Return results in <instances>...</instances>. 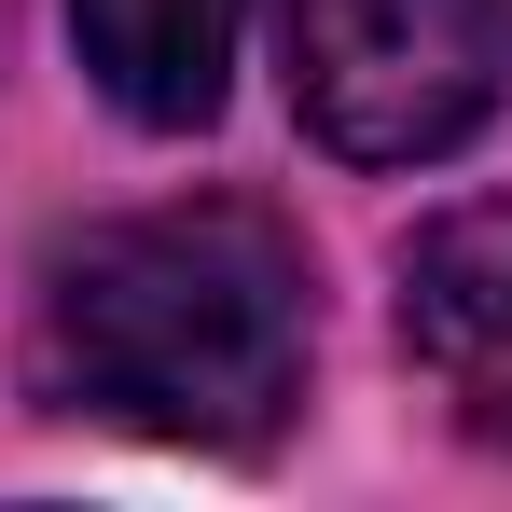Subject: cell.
Wrapping results in <instances>:
<instances>
[{
	"label": "cell",
	"instance_id": "cell-1",
	"mask_svg": "<svg viewBox=\"0 0 512 512\" xmlns=\"http://www.w3.org/2000/svg\"><path fill=\"white\" fill-rule=\"evenodd\" d=\"M305 250L250 194H180L84 222L42 263L28 305V388L84 429H139L180 457H263L305 402Z\"/></svg>",
	"mask_w": 512,
	"mask_h": 512
},
{
	"label": "cell",
	"instance_id": "cell-2",
	"mask_svg": "<svg viewBox=\"0 0 512 512\" xmlns=\"http://www.w3.org/2000/svg\"><path fill=\"white\" fill-rule=\"evenodd\" d=\"M305 139L346 167H443L512 97V0H277Z\"/></svg>",
	"mask_w": 512,
	"mask_h": 512
},
{
	"label": "cell",
	"instance_id": "cell-3",
	"mask_svg": "<svg viewBox=\"0 0 512 512\" xmlns=\"http://www.w3.org/2000/svg\"><path fill=\"white\" fill-rule=\"evenodd\" d=\"M402 360L457 402V429L512 443V194L402 236Z\"/></svg>",
	"mask_w": 512,
	"mask_h": 512
},
{
	"label": "cell",
	"instance_id": "cell-4",
	"mask_svg": "<svg viewBox=\"0 0 512 512\" xmlns=\"http://www.w3.org/2000/svg\"><path fill=\"white\" fill-rule=\"evenodd\" d=\"M236 28H250V0H70L84 84L111 97L125 125H153V139H194V125L222 111Z\"/></svg>",
	"mask_w": 512,
	"mask_h": 512
}]
</instances>
